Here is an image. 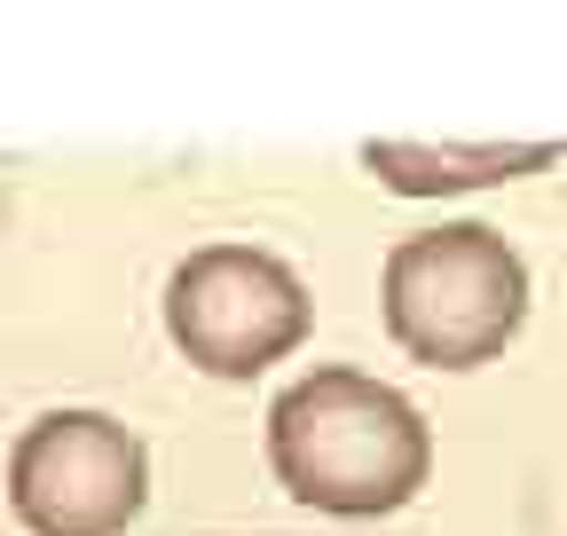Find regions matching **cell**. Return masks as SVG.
<instances>
[{"instance_id":"6da1fadb","label":"cell","mask_w":567,"mask_h":536,"mask_svg":"<svg viewBox=\"0 0 567 536\" xmlns=\"http://www.w3.org/2000/svg\"><path fill=\"white\" fill-rule=\"evenodd\" d=\"M268 465L300 505L331 520H379L425 489L434 426L402 386L347 363H316L268 402Z\"/></svg>"},{"instance_id":"7a4b0ae2","label":"cell","mask_w":567,"mask_h":536,"mask_svg":"<svg viewBox=\"0 0 567 536\" xmlns=\"http://www.w3.org/2000/svg\"><path fill=\"white\" fill-rule=\"evenodd\" d=\"M379 308H386V331H394V348L410 363L481 371V363L505 355L520 340V323H528V260L488 221L410 229L386 252Z\"/></svg>"},{"instance_id":"3957f363","label":"cell","mask_w":567,"mask_h":536,"mask_svg":"<svg viewBox=\"0 0 567 536\" xmlns=\"http://www.w3.org/2000/svg\"><path fill=\"white\" fill-rule=\"evenodd\" d=\"M316 323V300L292 260L260 245H197L166 277V340L205 379H260Z\"/></svg>"},{"instance_id":"277c9868","label":"cell","mask_w":567,"mask_h":536,"mask_svg":"<svg viewBox=\"0 0 567 536\" xmlns=\"http://www.w3.org/2000/svg\"><path fill=\"white\" fill-rule=\"evenodd\" d=\"M9 505L32 536H126L151 505V450L111 411H40L9 450Z\"/></svg>"},{"instance_id":"5b68a950","label":"cell","mask_w":567,"mask_h":536,"mask_svg":"<svg viewBox=\"0 0 567 536\" xmlns=\"http://www.w3.org/2000/svg\"><path fill=\"white\" fill-rule=\"evenodd\" d=\"M559 158L567 143H363V174L394 197H473Z\"/></svg>"}]
</instances>
